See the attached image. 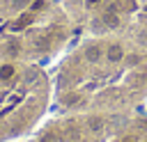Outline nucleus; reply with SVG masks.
<instances>
[{"label":"nucleus","mask_w":147,"mask_h":142,"mask_svg":"<svg viewBox=\"0 0 147 142\" xmlns=\"http://www.w3.org/2000/svg\"><path fill=\"white\" fill-rule=\"evenodd\" d=\"M62 0H0V62H48L71 34Z\"/></svg>","instance_id":"1"},{"label":"nucleus","mask_w":147,"mask_h":142,"mask_svg":"<svg viewBox=\"0 0 147 142\" xmlns=\"http://www.w3.org/2000/svg\"><path fill=\"white\" fill-rule=\"evenodd\" d=\"M53 98V80L44 64L0 62V142L32 135Z\"/></svg>","instance_id":"2"},{"label":"nucleus","mask_w":147,"mask_h":142,"mask_svg":"<svg viewBox=\"0 0 147 142\" xmlns=\"http://www.w3.org/2000/svg\"><path fill=\"white\" fill-rule=\"evenodd\" d=\"M74 23L94 34L133 30L136 41L147 46V0H62Z\"/></svg>","instance_id":"3"},{"label":"nucleus","mask_w":147,"mask_h":142,"mask_svg":"<svg viewBox=\"0 0 147 142\" xmlns=\"http://www.w3.org/2000/svg\"><path fill=\"white\" fill-rule=\"evenodd\" d=\"M32 142H138V135L122 133L115 115L69 112L39 126Z\"/></svg>","instance_id":"4"}]
</instances>
